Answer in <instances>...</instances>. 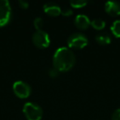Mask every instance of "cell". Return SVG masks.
<instances>
[{"label": "cell", "mask_w": 120, "mask_h": 120, "mask_svg": "<svg viewBox=\"0 0 120 120\" xmlns=\"http://www.w3.org/2000/svg\"><path fill=\"white\" fill-rule=\"evenodd\" d=\"M76 56L72 49L68 47H61L55 51L53 57V65L58 72H68L74 67Z\"/></svg>", "instance_id": "6da1fadb"}, {"label": "cell", "mask_w": 120, "mask_h": 120, "mask_svg": "<svg viewBox=\"0 0 120 120\" xmlns=\"http://www.w3.org/2000/svg\"><path fill=\"white\" fill-rule=\"evenodd\" d=\"M18 4H19V6H20V8H23V9H26V8H28V7H29V4L26 1H24V0H19Z\"/></svg>", "instance_id": "e0dca14e"}, {"label": "cell", "mask_w": 120, "mask_h": 120, "mask_svg": "<svg viewBox=\"0 0 120 120\" xmlns=\"http://www.w3.org/2000/svg\"><path fill=\"white\" fill-rule=\"evenodd\" d=\"M58 73H59V72H58L57 69H55L54 68H52V69H50L49 72V76L51 77H56L58 75Z\"/></svg>", "instance_id": "ac0fdd59"}, {"label": "cell", "mask_w": 120, "mask_h": 120, "mask_svg": "<svg viewBox=\"0 0 120 120\" xmlns=\"http://www.w3.org/2000/svg\"><path fill=\"white\" fill-rule=\"evenodd\" d=\"M22 110L27 120H40L43 116V110L41 107L33 102L26 103Z\"/></svg>", "instance_id": "7a4b0ae2"}, {"label": "cell", "mask_w": 120, "mask_h": 120, "mask_svg": "<svg viewBox=\"0 0 120 120\" xmlns=\"http://www.w3.org/2000/svg\"><path fill=\"white\" fill-rule=\"evenodd\" d=\"M95 40L98 44L101 45H106L110 44L111 37L107 32H100L95 35Z\"/></svg>", "instance_id": "30bf717a"}, {"label": "cell", "mask_w": 120, "mask_h": 120, "mask_svg": "<svg viewBox=\"0 0 120 120\" xmlns=\"http://www.w3.org/2000/svg\"><path fill=\"white\" fill-rule=\"evenodd\" d=\"M12 17V8L7 0H0V27L6 26Z\"/></svg>", "instance_id": "5b68a950"}, {"label": "cell", "mask_w": 120, "mask_h": 120, "mask_svg": "<svg viewBox=\"0 0 120 120\" xmlns=\"http://www.w3.org/2000/svg\"><path fill=\"white\" fill-rule=\"evenodd\" d=\"M44 12L49 16L51 17H58L61 14L62 12V8L59 7V5H58L55 3H46L43 7Z\"/></svg>", "instance_id": "ba28073f"}, {"label": "cell", "mask_w": 120, "mask_h": 120, "mask_svg": "<svg viewBox=\"0 0 120 120\" xmlns=\"http://www.w3.org/2000/svg\"><path fill=\"white\" fill-rule=\"evenodd\" d=\"M110 30L115 37L120 38V19L114 21L113 22L111 27H110Z\"/></svg>", "instance_id": "7c38bea8"}, {"label": "cell", "mask_w": 120, "mask_h": 120, "mask_svg": "<svg viewBox=\"0 0 120 120\" xmlns=\"http://www.w3.org/2000/svg\"><path fill=\"white\" fill-rule=\"evenodd\" d=\"M13 92L18 98L26 99L30 96L31 93V88L26 82L22 81H17L13 83L12 86Z\"/></svg>", "instance_id": "8992f818"}, {"label": "cell", "mask_w": 120, "mask_h": 120, "mask_svg": "<svg viewBox=\"0 0 120 120\" xmlns=\"http://www.w3.org/2000/svg\"><path fill=\"white\" fill-rule=\"evenodd\" d=\"M105 12L110 16L117 17L120 15V3L117 1H108L105 4Z\"/></svg>", "instance_id": "9c48e42d"}, {"label": "cell", "mask_w": 120, "mask_h": 120, "mask_svg": "<svg viewBox=\"0 0 120 120\" xmlns=\"http://www.w3.org/2000/svg\"><path fill=\"white\" fill-rule=\"evenodd\" d=\"M87 4L85 0H72L70 2V6L72 8H82Z\"/></svg>", "instance_id": "4fadbf2b"}, {"label": "cell", "mask_w": 120, "mask_h": 120, "mask_svg": "<svg viewBox=\"0 0 120 120\" xmlns=\"http://www.w3.org/2000/svg\"><path fill=\"white\" fill-rule=\"evenodd\" d=\"M33 24H34V26L35 28L36 29V30H42L44 26V20L40 17H37L35 18L33 22Z\"/></svg>", "instance_id": "5bb4252c"}, {"label": "cell", "mask_w": 120, "mask_h": 120, "mask_svg": "<svg viewBox=\"0 0 120 120\" xmlns=\"http://www.w3.org/2000/svg\"><path fill=\"white\" fill-rule=\"evenodd\" d=\"M74 25L76 27L82 30H86L90 26V20L86 15L84 14H78L75 17L74 19Z\"/></svg>", "instance_id": "52a82bcc"}, {"label": "cell", "mask_w": 120, "mask_h": 120, "mask_svg": "<svg viewBox=\"0 0 120 120\" xmlns=\"http://www.w3.org/2000/svg\"><path fill=\"white\" fill-rule=\"evenodd\" d=\"M32 42L39 49L48 48L50 44L49 35L43 30H36L32 35Z\"/></svg>", "instance_id": "277c9868"}, {"label": "cell", "mask_w": 120, "mask_h": 120, "mask_svg": "<svg viewBox=\"0 0 120 120\" xmlns=\"http://www.w3.org/2000/svg\"><path fill=\"white\" fill-rule=\"evenodd\" d=\"M112 120H120V108L117 109L112 115Z\"/></svg>", "instance_id": "2e32d148"}, {"label": "cell", "mask_w": 120, "mask_h": 120, "mask_svg": "<svg viewBox=\"0 0 120 120\" xmlns=\"http://www.w3.org/2000/svg\"><path fill=\"white\" fill-rule=\"evenodd\" d=\"M90 26H91L94 29H95V30H103L105 27L106 22L100 18H96V19H94L93 21L90 22Z\"/></svg>", "instance_id": "8fae6325"}, {"label": "cell", "mask_w": 120, "mask_h": 120, "mask_svg": "<svg viewBox=\"0 0 120 120\" xmlns=\"http://www.w3.org/2000/svg\"><path fill=\"white\" fill-rule=\"evenodd\" d=\"M88 45V39L85 35L82 33H73L68 39V45L69 49H82Z\"/></svg>", "instance_id": "3957f363"}, {"label": "cell", "mask_w": 120, "mask_h": 120, "mask_svg": "<svg viewBox=\"0 0 120 120\" xmlns=\"http://www.w3.org/2000/svg\"><path fill=\"white\" fill-rule=\"evenodd\" d=\"M61 14L64 17H69L72 14V10L70 8H65L62 9V12H61Z\"/></svg>", "instance_id": "9a60e30c"}]
</instances>
